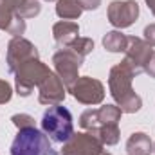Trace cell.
<instances>
[{"mask_svg": "<svg viewBox=\"0 0 155 155\" xmlns=\"http://www.w3.org/2000/svg\"><path fill=\"white\" fill-rule=\"evenodd\" d=\"M41 132L52 143H61V144L67 143L71 135L74 134V123H72L71 110L61 105L49 107L41 117Z\"/></svg>", "mask_w": 155, "mask_h": 155, "instance_id": "7a4b0ae2", "label": "cell"}, {"mask_svg": "<svg viewBox=\"0 0 155 155\" xmlns=\"http://www.w3.org/2000/svg\"><path fill=\"white\" fill-rule=\"evenodd\" d=\"M144 72H146L150 78H153V79H155V51H152V54H150L148 61L144 63Z\"/></svg>", "mask_w": 155, "mask_h": 155, "instance_id": "603a6c76", "label": "cell"}, {"mask_svg": "<svg viewBox=\"0 0 155 155\" xmlns=\"http://www.w3.org/2000/svg\"><path fill=\"white\" fill-rule=\"evenodd\" d=\"M60 155H103V144L88 132L72 134L67 143H63Z\"/></svg>", "mask_w": 155, "mask_h": 155, "instance_id": "9c48e42d", "label": "cell"}, {"mask_svg": "<svg viewBox=\"0 0 155 155\" xmlns=\"http://www.w3.org/2000/svg\"><path fill=\"white\" fill-rule=\"evenodd\" d=\"M146 4H148V7L152 9V13L155 15V0H146Z\"/></svg>", "mask_w": 155, "mask_h": 155, "instance_id": "d4e9b609", "label": "cell"}, {"mask_svg": "<svg viewBox=\"0 0 155 155\" xmlns=\"http://www.w3.org/2000/svg\"><path fill=\"white\" fill-rule=\"evenodd\" d=\"M103 146H114L119 143V137H121V132H119V124H103V126H97L96 130L90 132Z\"/></svg>", "mask_w": 155, "mask_h": 155, "instance_id": "2e32d148", "label": "cell"}, {"mask_svg": "<svg viewBox=\"0 0 155 155\" xmlns=\"http://www.w3.org/2000/svg\"><path fill=\"white\" fill-rule=\"evenodd\" d=\"M135 76H137L135 71L124 60L110 69V76H108L110 94L123 114H135L143 107L141 96L135 94L132 88V79Z\"/></svg>", "mask_w": 155, "mask_h": 155, "instance_id": "6da1fadb", "label": "cell"}, {"mask_svg": "<svg viewBox=\"0 0 155 155\" xmlns=\"http://www.w3.org/2000/svg\"><path fill=\"white\" fill-rule=\"evenodd\" d=\"M51 72V69L40 60H29L27 63H24L16 72H15V87H16V94L22 97H27L35 87H40V83L47 78Z\"/></svg>", "mask_w": 155, "mask_h": 155, "instance_id": "277c9868", "label": "cell"}, {"mask_svg": "<svg viewBox=\"0 0 155 155\" xmlns=\"http://www.w3.org/2000/svg\"><path fill=\"white\" fill-rule=\"evenodd\" d=\"M69 49L85 58V56H88V54L94 51V41H92L90 38H81V36H78V38L69 45Z\"/></svg>", "mask_w": 155, "mask_h": 155, "instance_id": "d6986e66", "label": "cell"}, {"mask_svg": "<svg viewBox=\"0 0 155 155\" xmlns=\"http://www.w3.org/2000/svg\"><path fill=\"white\" fill-rule=\"evenodd\" d=\"M2 4L20 18H35L41 11L38 0H2Z\"/></svg>", "mask_w": 155, "mask_h": 155, "instance_id": "5bb4252c", "label": "cell"}, {"mask_svg": "<svg viewBox=\"0 0 155 155\" xmlns=\"http://www.w3.org/2000/svg\"><path fill=\"white\" fill-rule=\"evenodd\" d=\"M83 60H85L83 56H79L78 52L71 51L69 47L60 49L58 52H54V56H52L54 71H56L58 78L63 81L67 90L78 81V78H79L78 72H79V69L83 65Z\"/></svg>", "mask_w": 155, "mask_h": 155, "instance_id": "5b68a950", "label": "cell"}, {"mask_svg": "<svg viewBox=\"0 0 155 155\" xmlns=\"http://www.w3.org/2000/svg\"><path fill=\"white\" fill-rule=\"evenodd\" d=\"M103 155H112V153H103Z\"/></svg>", "mask_w": 155, "mask_h": 155, "instance_id": "4316f807", "label": "cell"}, {"mask_svg": "<svg viewBox=\"0 0 155 155\" xmlns=\"http://www.w3.org/2000/svg\"><path fill=\"white\" fill-rule=\"evenodd\" d=\"M45 2H54V0H45ZM56 2H58V0H56Z\"/></svg>", "mask_w": 155, "mask_h": 155, "instance_id": "484cf974", "label": "cell"}, {"mask_svg": "<svg viewBox=\"0 0 155 155\" xmlns=\"http://www.w3.org/2000/svg\"><path fill=\"white\" fill-rule=\"evenodd\" d=\"M79 35V25L72 20H61L52 25V36L58 47H69Z\"/></svg>", "mask_w": 155, "mask_h": 155, "instance_id": "4fadbf2b", "label": "cell"}, {"mask_svg": "<svg viewBox=\"0 0 155 155\" xmlns=\"http://www.w3.org/2000/svg\"><path fill=\"white\" fill-rule=\"evenodd\" d=\"M38 101L41 105H60L63 99H65V94H67V88L63 85V81L58 78L56 72H49L47 78L40 83L38 87Z\"/></svg>", "mask_w": 155, "mask_h": 155, "instance_id": "7c38bea8", "label": "cell"}, {"mask_svg": "<svg viewBox=\"0 0 155 155\" xmlns=\"http://www.w3.org/2000/svg\"><path fill=\"white\" fill-rule=\"evenodd\" d=\"M83 9L78 0H58L56 2V15L63 20H76L81 16Z\"/></svg>", "mask_w": 155, "mask_h": 155, "instance_id": "e0dca14e", "label": "cell"}, {"mask_svg": "<svg viewBox=\"0 0 155 155\" xmlns=\"http://www.w3.org/2000/svg\"><path fill=\"white\" fill-rule=\"evenodd\" d=\"M11 97H13V88H11V85H9L5 79H0V105L9 103Z\"/></svg>", "mask_w": 155, "mask_h": 155, "instance_id": "44dd1931", "label": "cell"}, {"mask_svg": "<svg viewBox=\"0 0 155 155\" xmlns=\"http://www.w3.org/2000/svg\"><path fill=\"white\" fill-rule=\"evenodd\" d=\"M144 41L148 43V45H152V47H155V24H150V25H146L144 27Z\"/></svg>", "mask_w": 155, "mask_h": 155, "instance_id": "7402d4cb", "label": "cell"}, {"mask_svg": "<svg viewBox=\"0 0 155 155\" xmlns=\"http://www.w3.org/2000/svg\"><path fill=\"white\" fill-rule=\"evenodd\" d=\"M72 97L81 105H99L105 99V85L90 76H81L69 88Z\"/></svg>", "mask_w": 155, "mask_h": 155, "instance_id": "8992f818", "label": "cell"}, {"mask_svg": "<svg viewBox=\"0 0 155 155\" xmlns=\"http://www.w3.org/2000/svg\"><path fill=\"white\" fill-rule=\"evenodd\" d=\"M11 155H58L49 137L36 126L18 130L13 144Z\"/></svg>", "mask_w": 155, "mask_h": 155, "instance_id": "3957f363", "label": "cell"}, {"mask_svg": "<svg viewBox=\"0 0 155 155\" xmlns=\"http://www.w3.org/2000/svg\"><path fill=\"white\" fill-rule=\"evenodd\" d=\"M11 121H13V124H15L18 130L35 126V119L29 116V114H15V116L11 117Z\"/></svg>", "mask_w": 155, "mask_h": 155, "instance_id": "ffe728a7", "label": "cell"}, {"mask_svg": "<svg viewBox=\"0 0 155 155\" xmlns=\"http://www.w3.org/2000/svg\"><path fill=\"white\" fill-rule=\"evenodd\" d=\"M153 152H155V143H153Z\"/></svg>", "mask_w": 155, "mask_h": 155, "instance_id": "83f0119b", "label": "cell"}, {"mask_svg": "<svg viewBox=\"0 0 155 155\" xmlns=\"http://www.w3.org/2000/svg\"><path fill=\"white\" fill-rule=\"evenodd\" d=\"M36 58H38V49L29 40L22 36H13L11 41L7 43V71L9 72L15 74L24 63H27L29 60H36Z\"/></svg>", "mask_w": 155, "mask_h": 155, "instance_id": "ba28073f", "label": "cell"}, {"mask_svg": "<svg viewBox=\"0 0 155 155\" xmlns=\"http://www.w3.org/2000/svg\"><path fill=\"white\" fill-rule=\"evenodd\" d=\"M83 11H94L101 5V0H78Z\"/></svg>", "mask_w": 155, "mask_h": 155, "instance_id": "cb8c5ba5", "label": "cell"}, {"mask_svg": "<svg viewBox=\"0 0 155 155\" xmlns=\"http://www.w3.org/2000/svg\"><path fill=\"white\" fill-rule=\"evenodd\" d=\"M152 51H153V47L148 45L143 38L128 36L126 49H124V61H126V63L135 71V74L139 76L141 72H144V63L148 61Z\"/></svg>", "mask_w": 155, "mask_h": 155, "instance_id": "8fae6325", "label": "cell"}, {"mask_svg": "<svg viewBox=\"0 0 155 155\" xmlns=\"http://www.w3.org/2000/svg\"><path fill=\"white\" fill-rule=\"evenodd\" d=\"M126 152L128 155H152L153 153V143L150 135L144 132H135L126 141Z\"/></svg>", "mask_w": 155, "mask_h": 155, "instance_id": "9a60e30c", "label": "cell"}, {"mask_svg": "<svg viewBox=\"0 0 155 155\" xmlns=\"http://www.w3.org/2000/svg\"><path fill=\"white\" fill-rule=\"evenodd\" d=\"M121 116H123V112H121L119 107H116V105H103L99 108L85 110L79 116V126L90 134L92 130H96L97 126H103V124H119Z\"/></svg>", "mask_w": 155, "mask_h": 155, "instance_id": "52a82bcc", "label": "cell"}, {"mask_svg": "<svg viewBox=\"0 0 155 155\" xmlns=\"http://www.w3.org/2000/svg\"><path fill=\"white\" fill-rule=\"evenodd\" d=\"M128 36H124L121 31H110L103 36V47L108 52H124Z\"/></svg>", "mask_w": 155, "mask_h": 155, "instance_id": "ac0fdd59", "label": "cell"}, {"mask_svg": "<svg viewBox=\"0 0 155 155\" xmlns=\"http://www.w3.org/2000/svg\"><path fill=\"white\" fill-rule=\"evenodd\" d=\"M108 22L116 29L130 27L139 16V4L135 0H114L108 5Z\"/></svg>", "mask_w": 155, "mask_h": 155, "instance_id": "30bf717a", "label": "cell"}]
</instances>
